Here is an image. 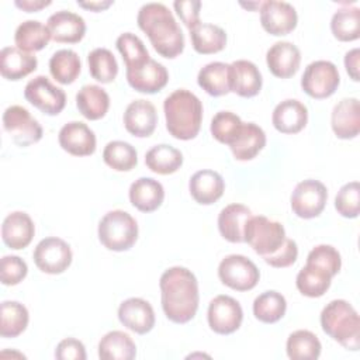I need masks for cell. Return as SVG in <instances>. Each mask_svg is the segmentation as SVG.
Returning a JSON list of instances; mask_svg holds the SVG:
<instances>
[{
	"label": "cell",
	"mask_w": 360,
	"mask_h": 360,
	"mask_svg": "<svg viewBox=\"0 0 360 360\" xmlns=\"http://www.w3.org/2000/svg\"><path fill=\"white\" fill-rule=\"evenodd\" d=\"M59 145L73 156H89L96 150V135L82 121L65 124L58 135Z\"/></svg>",
	"instance_id": "17"
},
{
	"label": "cell",
	"mask_w": 360,
	"mask_h": 360,
	"mask_svg": "<svg viewBox=\"0 0 360 360\" xmlns=\"http://www.w3.org/2000/svg\"><path fill=\"white\" fill-rule=\"evenodd\" d=\"M340 83L338 68L329 60L311 62L301 77L302 90L312 98L330 97Z\"/></svg>",
	"instance_id": "8"
},
{
	"label": "cell",
	"mask_w": 360,
	"mask_h": 360,
	"mask_svg": "<svg viewBox=\"0 0 360 360\" xmlns=\"http://www.w3.org/2000/svg\"><path fill=\"white\" fill-rule=\"evenodd\" d=\"M46 27L49 30L51 39L63 44H76L86 32V22L83 17L66 10H60L49 15Z\"/></svg>",
	"instance_id": "20"
},
{
	"label": "cell",
	"mask_w": 360,
	"mask_h": 360,
	"mask_svg": "<svg viewBox=\"0 0 360 360\" xmlns=\"http://www.w3.org/2000/svg\"><path fill=\"white\" fill-rule=\"evenodd\" d=\"M118 319L125 328L138 335H145L155 326V312L152 305L146 300L138 297L121 302L118 308Z\"/></svg>",
	"instance_id": "15"
},
{
	"label": "cell",
	"mask_w": 360,
	"mask_h": 360,
	"mask_svg": "<svg viewBox=\"0 0 360 360\" xmlns=\"http://www.w3.org/2000/svg\"><path fill=\"white\" fill-rule=\"evenodd\" d=\"M98 239L108 250H128L138 239V224L127 211H108L98 222Z\"/></svg>",
	"instance_id": "5"
},
{
	"label": "cell",
	"mask_w": 360,
	"mask_h": 360,
	"mask_svg": "<svg viewBox=\"0 0 360 360\" xmlns=\"http://www.w3.org/2000/svg\"><path fill=\"white\" fill-rule=\"evenodd\" d=\"M158 124L155 105L143 98L131 101L124 112L125 129L138 138H146L153 134Z\"/></svg>",
	"instance_id": "18"
},
{
	"label": "cell",
	"mask_w": 360,
	"mask_h": 360,
	"mask_svg": "<svg viewBox=\"0 0 360 360\" xmlns=\"http://www.w3.org/2000/svg\"><path fill=\"white\" fill-rule=\"evenodd\" d=\"M330 124L335 135L340 139H352L360 131V104L354 97L340 100L332 110Z\"/></svg>",
	"instance_id": "22"
},
{
	"label": "cell",
	"mask_w": 360,
	"mask_h": 360,
	"mask_svg": "<svg viewBox=\"0 0 360 360\" xmlns=\"http://www.w3.org/2000/svg\"><path fill=\"white\" fill-rule=\"evenodd\" d=\"M173 7L188 30L200 22V0H176L173 3Z\"/></svg>",
	"instance_id": "51"
},
{
	"label": "cell",
	"mask_w": 360,
	"mask_h": 360,
	"mask_svg": "<svg viewBox=\"0 0 360 360\" xmlns=\"http://www.w3.org/2000/svg\"><path fill=\"white\" fill-rule=\"evenodd\" d=\"M243 122L236 114L231 111H219L212 117L210 129L218 142L231 145L239 134Z\"/></svg>",
	"instance_id": "45"
},
{
	"label": "cell",
	"mask_w": 360,
	"mask_h": 360,
	"mask_svg": "<svg viewBox=\"0 0 360 360\" xmlns=\"http://www.w3.org/2000/svg\"><path fill=\"white\" fill-rule=\"evenodd\" d=\"M163 198V186L152 177H139L129 187V201L142 212H152L158 210L162 205Z\"/></svg>",
	"instance_id": "27"
},
{
	"label": "cell",
	"mask_w": 360,
	"mask_h": 360,
	"mask_svg": "<svg viewBox=\"0 0 360 360\" xmlns=\"http://www.w3.org/2000/svg\"><path fill=\"white\" fill-rule=\"evenodd\" d=\"M145 165L153 173L172 174L183 165V155L174 146L160 143L150 148L145 155Z\"/></svg>",
	"instance_id": "35"
},
{
	"label": "cell",
	"mask_w": 360,
	"mask_h": 360,
	"mask_svg": "<svg viewBox=\"0 0 360 360\" xmlns=\"http://www.w3.org/2000/svg\"><path fill=\"white\" fill-rule=\"evenodd\" d=\"M76 105L84 118L96 121L107 114L110 96L97 84H84L76 94Z\"/></svg>",
	"instance_id": "31"
},
{
	"label": "cell",
	"mask_w": 360,
	"mask_h": 360,
	"mask_svg": "<svg viewBox=\"0 0 360 360\" xmlns=\"http://www.w3.org/2000/svg\"><path fill=\"white\" fill-rule=\"evenodd\" d=\"M323 332L347 350L360 347V319L357 311L345 300H333L321 312Z\"/></svg>",
	"instance_id": "4"
},
{
	"label": "cell",
	"mask_w": 360,
	"mask_h": 360,
	"mask_svg": "<svg viewBox=\"0 0 360 360\" xmlns=\"http://www.w3.org/2000/svg\"><path fill=\"white\" fill-rule=\"evenodd\" d=\"M330 30L333 37L342 42L357 39L360 37V10L349 6L336 10L330 20Z\"/></svg>",
	"instance_id": "41"
},
{
	"label": "cell",
	"mask_w": 360,
	"mask_h": 360,
	"mask_svg": "<svg viewBox=\"0 0 360 360\" xmlns=\"http://www.w3.org/2000/svg\"><path fill=\"white\" fill-rule=\"evenodd\" d=\"M89 72L100 83H111L118 73V63L107 48H96L87 55Z\"/></svg>",
	"instance_id": "43"
},
{
	"label": "cell",
	"mask_w": 360,
	"mask_h": 360,
	"mask_svg": "<svg viewBox=\"0 0 360 360\" xmlns=\"http://www.w3.org/2000/svg\"><path fill=\"white\" fill-rule=\"evenodd\" d=\"M321 349L319 339L311 330H295L287 339V356L292 360H315Z\"/></svg>",
	"instance_id": "40"
},
{
	"label": "cell",
	"mask_w": 360,
	"mask_h": 360,
	"mask_svg": "<svg viewBox=\"0 0 360 360\" xmlns=\"http://www.w3.org/2000/svg\"><path fill=\"white\" fill-rule=\"evenodd\" d=\"M297 256H298L297 243L292 239L285 238L283 245L273 255L263 257V260L273 267H288L295 263Z\"/></svg>",
	"instance_id": "49"
},
{
	"label": "cell",
	"mask_w": 360,
	"mask_h": 360,
	"mask_svg": "<svg viewBox=\"0 0 360 360\" xmlns=\"http://www.w3.org/2000/svg\"><path fill=\"white\" fill-rule=\"evenodd\" d=\"M37 56L17 46H6L0 51V73L4 79L20 80L37 69Z\"/></svg>",
	"instance_id": "26"
},
{
	"label": "cell",
	"mask_w": 360,
	"mask_h": 360,
	"mask_svg": "<svg viewBox=\"0 0 360 360\" xmlns=\"http://www.w3.org/2000/svg\"><path fill=\"white\" fill-rule=\"evenodd\" d=\"M14 4L27 13H32L49 6L51 0H15Z\"/></svg>",
	"instance_id": "53"
},
{
	"label": "cell",
	"mask_w": 360,
	"mask_h": 360,
	"mask_svg": "<svg viewBox=\"0 0 360 360\" xmlns=\"http://www.w3.org/2000/svg\"><path fill=\"white\" fill-rule=\"evenodd\" d=\"M135 356L136 346L122 330H111L98 342V357L103 360H132Z\"/></svg>",
	"instance_id": "33"
},
{
	"label": "cell",
	"mask_w": 360,
	"mask_h": 360,
	"mask_svg": "<svg viewBox=\"0 0 360 360\" xmlns=\"http://www.w3.org/2000/svg\"><path fill=\"white\" fill-rule=\"evenodd\" d=\"M35 233V226L31 217L22 211L8 214L1 225L3 242L14 250L27 248Z\"/></svg>",
	"instance_id": "21"
},
{
	"label": "cell",
	"mask_w": 360,
	"mask_h": 360,
	"mask_svg": "<svg viewBox=\"0 0 360 360\" xmlns=\"http://www.w3.org/2000/svg\"><path fill=\"white\" fill-rule=\"evenodd\" d=\"M28 311L17 301H3L0 305L1 338H17L28 325Z\"/></svg>",
	"instance_id": "37"
},
{
	"label": "cell",
	"mask_w": 360,
	"mask_h": 360,
	"mask_svg": "<svg viewBox=\"0 0 360 360\" xmlns=\"http://www.w3.org/2000/svg\"><path fill=\"white\" fill-rule=\"evenodd\" d=\"M197 82L210 96L219 97L228 94L232 87L231 65L224 62H210L200 69Z\"/></svg>",
	"instance_id": "30"
},
{
	"label": "cell",
	"mask_w": 360,
	"mask_h": 360,
	"mask_svg": "<svg viewBox=\"0 0 360 360\" xmlns=\"http://www.w3.org/2000/svg\"><path fill=\"white\" fill-rule=\"evenodd\" d=\"M162 308L167 319L174 323H187L198 309V283L186 267L174 266L163 271L159 281Z\"/></svg>",
	"instance_id": "1"
},
{
	"label": "cell",
	"mask_w": 360,
	"mask_h": 360,
	"mask_svg": "<svg viewBox=\"0 0 360 360\" xmlns=\"http://www.w3.org/2000/svg\"><path fill=\"white\" fill-rule=\"evenodd\" d=\"M330 281L332 276L314 264H305L295 278L298 291L309 298L322 297L330 287Z\"/></svg>",
	"instance_id": "36"
},
{
	"label": "cell",
	"mask_w": 360,
	"mask_h": 360,
	"mask_svg": "<svg viewBox=\"0 0 360 360\" xmlns=\"http://www.w3.org/2000/svg\"><path fill=\"white\" fill-rule=\"evenodd\" d=\"M188 31L193 48L198 53H217L226 45V32L219 25L200 21Z\"/></svg>",
	"instance_id": "32"
},
{
	"label": "cell",
	"mask_w": 360,
	"mask_h": 360,
	"mask_svg": "<svg viewBox=\"0 0 360 360\" xmlns=\"http://www.w3.org/2000/svg\"><path fill=\"white\" fill-rule=\"evenodd\" d=\"M117 49L120 51L124 62H125V68L128 69H134L138 68L141 65H143L146 60L150 59L148 49L145 48L142 39L139 37H136L132 32H124L121 34L117 41H115Z\"/></svg>",
	"instance_id": "44"
},
{
	"label": "cell",
	"mask_w": 360,
	"mask_h": 360,
	"mask_svg": "<svg viewBox=\"0 0 360 360\" xmlns=\"http://www.w3.org/2000/svg\"><path fill=\"white\" fill-rule=\"evenodd\" d=\"M114 1L111 0H98V1H77V4L83 8L91 10V11H101L108 8Z\"/></svg>",
	"instance_id": "54"
},
{
	"label": "cell",
	"mask_w": 360,
	"mask_h": 360,
	"mask_svg": "<svg viewBox=\"0 0 360 360\" xmlns=\"http://www.w3.org/2000/svg\"><path fill=\"white\" fill-rule=\"evenodd\" d=\"M336 211L345 218H356L360 211L359 181H350L340 187L335 198Z\"/></svg>",
	"instance_id": "46"
},
{
	"label": "cell",
	"mask_w": 360,
	"mask_h": 360,
	"mask_svg": "<svg viewBox=\"0 0 360 360\" xmlns=\"http://www.w3.org/2000/svg\"><path fill=\"white\" fill-rule=\"evenodd\" d=\"M328 190L323 183L314 179L300 181L291 194L292 212L304 219L318 217L326 204Z\"/></svg>",
	"instance_id": "9"
},
{
	"label": "cell",
	"mask_w": 360,
	"mask_h": 360,
	"mask_svg": "<svg viewBox=\"0 0 360 360\" xmlns=\"http://www.w3.org/2000/svg\"><path fill=\"white\" fill-rule=\"evenodd\" d=\"M231 91L240 97H253L262 89V73L257 66L246 59H238L231 63Z\"/></svg>",
	"instance_id": "28"
},
{
	"label": "cell",
	"mask_w": 360,
	"mask_h": 360,
	"mask_svg": "<svg viewBox=\"0 0 360 360\" xmlns=\"http://www.w3.org/2000/svg\"><path fill=\"white\" fill-rule=\"evenodd\" d=\"M284 240V226L277 221L269 219L267 217H250L245 226V242H248L262 257L273 255Z\"/></svg>",
	"instance_id": "6"
},
{
	"label": "cell",
	"mask_w": 360,
	"mask_h": 360,
	"mask_svg": "<svg viewBox=\"0 0 360 360\" xmlns=\"http://www.w3.org/2000/svg\"><path fill=\"white\" fill-rule=\"evenodd\" d=\"M300 49L288 41H278L273 44L266 53V63L269 70L280 79L294 76L300 68Z\"/></svg>",
	"instance_id": "19"
},
{
	"label": "cell",
	"mask_w": 360,
	"mask_h": 360,
	"mask_svg": "<svg viewBox=\"0 0 360 360\" xmlns=\"http://www.w3.org/2000/svg\"><path fill=\"white\" fill-rule=\"evenodd\" d=\"M307 264H314L332 277L336 276L342 266L340 253L330 245H318L307 256Z\"/></svg>",
	"instance_id": "47"
},
{
	"label": "cell",
	"mask_w": 360,
	"mask_h": 360,
	"mask_svg": "<svg viewBox=\"0 0 360 360\" xmlns=\"http://www.w3.org/2000/svg\"><path fill=\"white\" fill-rule=\"evenodd\" d=\"M266 145L264 131L255 122H243L235 141L229 145L236 160L253 159Z\"/></svg>",
	"instance_id": "29"
},
{
	"label": "cell",
	"mask_w": 360,
	"mask_h": 360,
	"mask_svg": "<svg viewBox=\"0 0 360 360\" xmlns=\"http://www.w3.org/2000/svg\"><path fill=\"white\" fill-rule=\"evenodd\" d=\"M359 58H360V51L359 48H354L349 51L345 55V68L349 76L354 80L359 82Z\"/></svg>",
	"instance_id": "52"
},
{
	"label": "cell",
	"mask_w": 360,
	"mask_h": 360,
	"mask_svg": "<svg viewBox=\"0 0 360 360\" xmlns=\"http://www.w3.org/2000/svg\"><path fill=\"white\" fill-rule=\"evenodd\" d=\"M82 62L72 49H59L49 59V72L60 84L73 83L80 75Z\"/></svg>",
	"instance_id": "38"
},
{
	"label": "cell",
	"mask_w": 360,
	"mask_h": 360,
	"mask_svg": "<svg viewBox=\"0 0 360 360\" xmlns=\"http://www.w3.org/2000/svg\"><path fill=\"white\" fill-rule=\"evenodd\" d=\"M218 277L226 287L236 291L252 290L259 278L260 273L256 264L243 255L225 256L218 266Z\"/></svg>",
	"instance_id": "7"
},
{
	"label": "cell",
	"mask_w": 360,
	"mask_h": 360,
	"mask_svg": "<svg viewBox=\"0 0 360 360\" xmlns=\"http://www.w3.org/2000/svg\"><path fill=\"white\" fill-rule=\"evenodd\" d=\"M3 127L18 146L37 143L42 138V127L21 105H10L3 112Z\"/></svg>",
	"instance_id": "11"
},
{
	"label": "cell",
	"mask_w": 360,
	"mask_h": 360,
	"mask_svg": "<svg viewBox=\"0 0 360 360\" xmlns=\"http://www.w3.org/2000/svg\"><path fill=\"white\" fill-rule=\"evenodd\" d=\"M49 39L51 34L48 27L37 20H27L21 22L14 34V42L17 48L30 53L44 49Z\"/></svg>",
	"instance_id": "34"
},
{
	"label": "cell",
	"mask_w": 360,
	"mask_h": 360,
	"mask_svg": "<svg viewBox=\"0 0 360 360\" xmlns=\"http://www.w3.org/2000/svg\"><path fill=\"white\" fill-rule=\"evenodd\" d=\"M297 11L287 1L269 0L260 6L262 27L271 35H287L297 25Z\"/></svg>",
	"instance_id": "14"
},
{
	"label": "cell",
	"mask_w": 360,
	"mask_h": 360,
	"mask_svg": "<svg viewBox=\"0 0 360 360\" xmlns=\"http://www.w3.org/2000/svg\"><path fill=\"white\" fill-rule=\"evenodd\" d=\"M271 122L281 134H297L308 122V108L298 100L287 98L273 110Z\"/></svg>",
	"instance_id": "23"
},
{
	"label": "cell",
	"mask_w": 360,
	"mask_h": 360,
	"mask_svg": "<svg viewBox=\"0 0 360 360\" xmlns=\"http://www.w3.org/2000/svg\"><path fill=\"white\" fill-rule=\"evenodd\" d=\"M25 100L48 115H58L66 104V94L51 83L46 76H35L24 89Z\"/></svg>",
	"instance_id": "10"
},
{
	"label": "cell",
	"mask_w": 360,
	"mask_h": 360,
	"mask_svg": "<svg viewBox=\"0 0 360 360\" xmlns=\"http://www.w3.org/2000/svg\"><path fill=\"white\" fill-rule=\"evenodd\" d=\"M188 190L191 197L202 205H210L219 200L225 190V183L218 172L204 169L195 172L190 181Z\"/></svg>",
	"instance_id": "24"
},
{
	"label": "cell",
	"mask_w": 360,
	"mask_h": 360,
	"mask_svg": "<svg viewBox=\"0 0 360 360\" xmlns=\"http://www.w3.org/2000/svg\"><path fill=\"white\" fill-rule=\"evenodd\" d=\"M208 325L218 335H229L239 329L243 311L240 304L229 295H217L208 305Z\"/></svg>",
	"instance_id": "13"
},
{
	"label": "cell",
	"mask_w": 360,
	"mask_h": 360,
	"mask_svg": "<svg viewBox=\"0 0 360 360\" xmlns=\"http://www.w3.org/2000/svg\"><path fill=\"white\" fill-rule=\"evenodd\" d=\"M166 128L172 136L188 141L197 136L202 121L201 100L191 91L179 89L165 98Z\"/></svg>",
	"instance_id": "3"
},
{
	"label": "cell",
	"mask_w": 360,
	"mask_h": 360,
	"mask_svg": "<svg viewBox=\"0 0 360 360\" xmlns=\"http://www.w3.org/2000/svg\"><path fill=\"white\" fill-rule=\"evenodd\" d=\"M139 28L148 35L155 51L173 59L184 49V35L172 11L162 3L143 4L136 17Z\"/></svg>",
	"instance_id": "2"
},
{
	"label": "cell",
	"mask_w": 360,
	"mask_h": 360,
	"mask_svg": "<svg viewBox=\"0 0 360 360\" xmlns=\"http://www.w3.org/2000/svg\"><path fill=\"white\" fill-rule=\"evenodd\" d=\"M55 357L58 360H86L87 354L84 345L80 340L75 338H66L58 343Z\"/></svg>",
	"instance_id": "50"
},
{
	"label": "cell",
	"mask_w": 360,
	"mask_h": 360,
	"mask_svg": "<svg viewBox=\"0 0 360 360\" xmlns=\"http://www.w3.org/2000/svg\"><path fill=\"white\" fill-rule=\"evenodd\" d=\"M103 159L107 166L117 172H129L138 163V153L128 142L111 141L103 150Z\"/></svg>",
	"instance_id": "42"
},
{
	"label": "cell",
	"mask_w": 360,
	"mask_h": 360,
	"mask_svg": "<svg viewBox=\"0 0 360 360\" xmlns=\"http://www.w3.org/2000/svg\"><path fill=\"white\" fill-rule=\"evenodd\" d=\"M27 263L14 255L3 256L0 262V280L4 285H15L27 276Z\"/></svg>",
	"instance_id": "48"
},
{
	"label": "cell",
	"mask_w": 360,
	"mask_h": 360,
	"mask_svg": "<svg viewBox=\"0 0 360 360\" xmlns=\"http://www.w3.org/2000/svg\"><path fill=\"white\" fill-rule=\"evenodd\" d=\"M127 80L128 84L136 91L153 94L167 84L169 73L162 63L150 58L143 65L128 69Z\"/></svg>",
	"instance_id": "16"
},
{
	"label": "cell",
	"mask_w": 360,
	"mask_h": 360,
	"mask_svg": "<svg viewBox=\"0 0 360 360\" xmlns=\"http://www.w3.org/2000/svg\"><path fill=\"white\" fill-rule=\"evenodd\" d=\"M287 309V301L277 291H264L253 301V315L263 323H274L280 321Z\"/></svg>",
	"instance_id": "39"
},
{
	"label": "cell",
	"mask_w": 360,
	"mask_h": 360,
	"mask_svg": "<svg viewBox=\"0 0 360 360\" xmlns=\"http://www.w3.org/2000/svg\"><path fill=\"white\" fill-rule=\"evenodd\" d=\"M252 217L250 210L243 204H229L218 215V229L224 239L232 243L245 242V226Z\"/></svg>",
	"instance_id": "25"
},
{
	"label": "cell",
	"mask_w": 360,
	"mask_h": 360,
	"mask_svg": "<svg viewBox=\"0 0 360 360\" xmlns=\"http://www.w3.org/2000/svg\"><path fill=\"white\" fill-rule=\"evenodd\" d=\"M32 257L41 271L60 274L72 263V250L63 239L48 236L35 246Z\"/></svg>",
	"instance_id": "12"
}]
</instances>
